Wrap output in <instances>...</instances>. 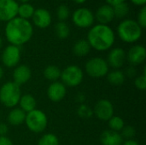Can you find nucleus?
<instances>
[{"label": "nucleus", "instance_id": "obj_1", "mask_svg": "<svg viewBox=\"0 0 146 145\" xmlns=\"http://www.w3.org/2000/svg\"><path fill=\"white\" fill-rule=\"evenodd\" d=\"M4 35L9 44L20 47L31 40L33 35V26L30 21L16 16L6 22Z\"/></svg>", "mask_w": 146, "mask_h": 145}, {"label": "nucleus", "instance_id": "obj_2", "mask_svg": "<svg viewBox=\"0 0 146 145\" xmlns=\"http://www.w3.org/2000/svg\"><path fill=\"white\" fill-rule=\"evenodd\" d=\"M87 42L92 49L106 51L112 48L115 42V32L110 25H93L87 32Z\"/></svg>", "mask_w": 146, "mask_h": 145}, {"label": "nucleus", "instance_id": "obj_3", "mask_svg": "<svg viewBox=\"0 0 146 145\" xmlns=\"http://www.w3.org/2000/svg\"><path fill=\"white\" fill-rule=\"evenodd\" d=\"M116 32L119 38L127 44L138 42L143 35V28L138 24L136 20L126 18L121 20L117 26Z\"/></svg>", "mask_w": 146, "mask_h": 145}, {"label": "nucleus", "instance_id": "obj_4", "mask_svg": "<svg viewBox=\"0 0 146 145\" xmlns=\"http://www.w3.org/2000/svg\"><path fill=\"white\" fill-rule=\"evenodd\" d=\"M21 95V86L13 81L6 82L0 88V103L6 108H15Z\"/></svg>", "mask_w": 146, "mask_h": 145}, {"label": "nucleus", "instance_id": "obj_5", "mask_svg": "<svg viewBox=\"0 0 146 145\" xmlns=\"http://www.w3.org/2000/svg\"><path fill=\"white\" fill-rule=\"evenodd\" d=\"M25 123L27 127L32 132L41 133L47 127L48 118L45 113L36 109L26 115Z\"/></svg>", "mask_w": 146, "mask_h": 145}, {"label": "nucleus", "instance_id": "obj_6", "mask_svg": "<svg viewBox=\"0 0 146 145\" xmlns=\"http://www.w3.org/2000/svg\"><path fill=\"white\" fill-rule=\"evenodd\" d=\"M60 79L65 86L76 87L82 83L84 79V72L76 65H69L61 71Z\"/></svg>", "mask_w": 146, "mask_h": 145}, {"label": "nucleus", "instance_id": "obj_7", "mask_svg": "<svg viewBox=\"0 0 146 145\" xmlns=\"http://www.w3.org/2000/svg\"><path fill=\"white\" fill-rule=\"evenodd\" d=\"M85 70L87 75L91 78L100 79L107 75L110 67L105 59L102 57H93L86 62Z\"/></svg>", "mask_w": 146, "mask_h": 145}, {"label": "nucleus", "instance_id": "obj_8", "mask_svg": "<svg viewBox=\"0 0 146 145\" xmlns=\"http://www.w3.org/2000/svg\"><path fill=\"white\" fill-rule=\"evenodd\" d=\"M73 23L79 28H91L95 22L94 13L87 7L77 8L71 15Z\"/></svg>", "mask_w": 146, "mask_h": 145}, {"label": "nucleus", "instance_id": "obj_9", "mask_svg": "<svg viewBox=\"0 0 146 145\" xmlns=\"http://www.w3.org/2000/svg\"><path fill=\"white\" fill-rule=\"evenodd\" d=\"M21 57V50L19 46L9 44L7 45L2 53L1 61L3 64L9 68H15L18 66Z\"/></svg>", "mask_w": 146, "mask_h": 145}, {"label": "nucleus", "instance_id": "obj_10", "mask_svg": "<svg viewBox=\"0 0 146 145\" xmlns=\"http://www.w3.org/2000/svg\"><path fill=\"white\" fill-rule=\"evenodd\" d=\"M93 115L100 121H108L114 116V106L112 103L108 99H101L94 106Z\"/></svg>", "mask_w": 146, "mask_h": 145}, {"label": "nucleus", "instance_id": "obj_11", "mask_svg": "<svg viewBox=\"0 0 146 145\" xmlns=\"http://www.w3.org/2000/svg\"><path fill=\"white\" fill-rule=\"evenodd\" d=\"M19 3L15 0H0V21L8 22L17 16Z\"/></svg>", "mask_w": 146, "mask_h": 145}, {"label": "nucleus", "instance_id": "obj_12", "mask_svg": "<svg viewBox=\"0 0 146 145\" xmlns=\"http://www.w3.org/2000/svg\"><path fill=\"white\" fill-rule=\"evenodd\" d=\"M32 24L38 28L45 29L49 27L52 22V16L50 12L45 8L35 9L33 15L32 17Z\"/></svg>", "mask_w": 146, "mask_h": 145}, {"label": "nucleus", "instance_id": "obj_13", "mask_svg": "<svg viewBox=\"0 0 146 145\" xmlns=\"http://www.w3.org/2000/svg\"><path fill=\"white\" fill-rule=\"evenodd\" d=\"M146 58V50L142 44L133 45L127 53V60L131 66L136 67L142 64Z\"/></svg>", "mask_w": 146, "mask_h": 145}, {"label": "nucleus", "instance_id": "obj_14", "mask_svg": "<svg viewBox=\"0 0 146 145\" xmlns=\"http://www.w3.org/2000/svg\"><path fill=\"white\" fill-rule=\"evenodd\" d=\"M127 60L126 51L120 47L113 48L110 50L107 57V63L109 67H111L115 69L121 68Z\"/></svg>", "mask_w": 146, "mask_h": 145}, {"label": "nucleus", "instance_id": "obj_15", "mask_svg": "<svg viewBox=\"0 0 146 145\" xmlns=\"http://www.w3.org/2000/svg\"><path fill=\"white\" fill-rule=\"evenodd\" d=\"M94 16L95 21H97L98 24L109 25L115 19L113 7L107 3H104L97 9Z\"/></svg>", "mask_w": 146, "mask_h": 145}, {"label": "nucleus", "instance_id": "obj_16", "mask_svg": "<svg viewBox=\"0 0 146 145\" xmlns=\"http://www.w3.org/2000/svg\"><path fill=\"white\" fill-rule=\"evenodd\" d=\"M66 94V86L59 81L52 82L47 88V97L50 101L54 103L61 102L65 97Z\"/></svg>", "mask_w": 146, "mask_h": 145}, {"label": "nucleus", "instance_id": "obj_17", "mask_svg": "<svg viewBox=\"0 0 146 145\" xmlns=\"http://www.w3.org/2000/svg\"><path fill=\"white\" fill-rule=\"evenodd\" d=\"M32 76L30 68L25 64L16 66L13 71V82L19 86L27 83Z\"/></svg>", "mask_w": 146, "mask_h": 145}, {"label": "nucleus", "instance_id": "obj_18", "mask_svg": "<svg viewBox=\"0 0 146 145\" xmlns=\"http://www.w3.org/2000/svg\"><path fill=\"white\" fill-rule=\"evenodd\" d=\"M100 142L102 145H122L124 141L120 132L109 129L101 133Z\"/></svg>", "mask_w": 146, "mask_h": 145}, {"label": "nucleus", "instance_id": "obj_19", "mask_svg": "<svg viewBox=\"0 0 146 145\" xmlns=\"http://www.w3.org/2000/svg\"><path fill=\"white\" fill-rule=\"evenodd\" d=\"M26 115L27 114L20 108H13L8 114V117H7L8 123L13 126H21L25 122Z\"/></svg>", "mask_w": 146, "mask_h": 145}, {"label": "nucleus", "instance_id": "obj_20", "mask_svg": "<svg viewBox=\"0 0 146 145\" xmlns=\"http://www.w3.org/2000/svg\"><path fill=\"white\" fill-rule=\"evenodd\" d=\"M18 104L20 105V109L23 110L26 114H27L36 109L37 101L33 95L24 94V95H21Z\"/></svg>", "mask_w": 146, "mask_h": 145}, {"label": "nucleus", "instance_id": "obj_21", "mask_svg": "<svg viewBox=\"0 0 146 145\" xmlns=\"http://www.w3.org/2000/svg\"><path fill=\"white\" fill-rule=\"evenodd\" d=\"M91 46L86 39H79L73 45V53L78 57L87 56L91 51Z\"/></svg>", "mask_w": 146, "mask_h": 145}, {"label": "nucleus", "instance_id": "obj_22", "mask_svg": "<svg viewBox=\"0 0 146 145\" xmlns=\"http://www.w3.org/2000/svg\"><path fill=\"white\" fill-rule=\"evenodd\" d=\"M107 80L108 82L115 86H119L123 85V83L125 82L126 79V75L125 73L119 70V69H115L113 70L110 73H107Z\"/></svg>", "mask_w": 146, "mask_h": 145}, {"label": "nucleus", "instance_id": "obj_23", "mask_svg": "<svg viewBox=\"0 0 146 145\" xmlns=\"http://www.w3.org/2000/svg\"><path fill=\"white\" fill-rule=\"evenodd\" d=\"M34 11H35V8L30 3H19L17 16L20 17V18L30 21L32 19Z\"/></svg>", "mask_w": 146, "mask_h": 145}, {"label": "nucleus", "instance_id": "obj_24", "mask_svg": "<svg viewBox=\"0 0 146 145\" xmlns=\"http://www.w3.org/2000/svg\"><path fill=\"white\" fill-rule=\"evenodd\" d=\"M44 77L51 82L57 81L60 79L61 76V70L57 66L55 65H49L47 66L43 72Z\"/></svg>", "mask_w": 146, "mask_h": 145}, {"label": "nucleus", "instance_id": "obj_25", "mask_svg": "<svg viewBox=\"0 0 146 145\" xmlns=\"http://www.w3.org/2000/svg\"><path fill=\"white\" fill-rule=\"evenodd\" d=\"M55 33L60 39H65L70 35V27L66 21H58L55 25Z\"/></svg>", "mask_w": 146, "mask_h": 145}, {"label": "nucleus", "instance_id": "obj_26", "mask_svg": "<svg viewBox=\"0 0 146 145\" xmlns=\"http://www.w3.org/2000/svg\"><path fill=\"white\" fill-rule=\"evenodd\" d=\"M113 9H114L115 18H117L120 20L126 19L130 12V7L127 2H124V3H121L120 4L114 6Z\"/></svg>", "mask_w": 146, "mask_h": 145}, {"label": "nucleus", "instance_id": "obj_27", "mask_svg": "<svg viewBox=\"0 0 146 145\" xmlns=\"http://www.w3.org/2000/svg\"><path fill=\"white\" fill-rule=\"evenodd\" d=\"M108 125L110 130L120 132L125 126V122L121 117L114 115L108 121Z\"/></svg>", "mask_w": 146, "mask_h": 145}, {"label": "nucleus", "instance_id": "obj_28", "mask_svg": "<svg viewBox=\"0 0 146 145\" xmlns=\"http://www.w3.org/2000/svg\"><path fill=\"white\" fill-rule=\"evenodd\" d=\"M59 21H66L70 16V9L67 4H60L56 11Z\"/></svg>", "mask_w": 146, "mask_h": 145}, {"label": "nucleus", "instance_id": "obj_29", "mask_svg": "<svg viewBox=\"0 0 146 145\" xmlns=\"http://www.w3.org/2000/svg\"><path fill=\"white\" fill-rule=\"evenodd\" d=\"M38 145H59V140L55 134L46 133L39 138Z\"/></svg>", "mask_w": 146, "mask_h": 145}, {"label": "nucleus", "instance_id": "obj_30", "mask_svg": "<svg viewBox=\"0 0 146 145\" xmlns=\"http://www.w3.org/2000/svg\"><path fill=\"white\" fill-rule=\"evenodd\" d=\"M77 115L81 119H90L93 115V110L86 103H82L77 109Z\"/></svg>", "mask_w": 146, "mask_h": 145}, {"label": "nucleus", "instance_id": "obj_31", "mask_svg": "<svg viewBox=\"0 0 146 145\" xmlns=\"http://www.w3.org/2000/svg\"><path fill=\"white\" fill-rule=\"evenodd\" d=\"M121 132V137L123 138H126V140L133 139V138H134V136L136 135V130L132 126H125Z\"/></svg>", "mask_w": 146, "mask_h": 145}, {"label": "nucleus", "instance_id": "obj_32", "mask_svg": "<svg viewBox=\"0 0 146 145\" xmlns=\"http://www.w3.org/2000/svg\"><path fill=\"white\" fill-rule=\"evenodd\" d=\"M134 85L138 90L140 91H145L146 89V73L145 71L139 76L135 78L134 80Z\"/></svg>", "mask_w": 146, "mask_h": 145}, {"label": "nucleus", "instance_id": "obj_33", "mask_svg": "<svg viewBox=\"0 0 146 145\" xmlns=\"http://www.w3.org/2000/svg\"><path fill=\"white\" fill-rule=\"evenodd\" d=\"M136 21L138 22V24L143 28L145 29L146 27V7L143 6L140 7L138 15H137V20Z\"/></svg>", "mask_w": 146, "mask_h": 145}, {"label": "nucleus", "instance_id": "obj_34", "mask_svg": "<svg viewBox=\"0 0 146 145\" xmlns=\"http://www.w3.org/2000/svg\"><path fill=\"white\" fill-rule=\"evenodd\" d=\"M125 75H127L128 78H134L137 76V70L135 68V67L133 66H130L127 68L126 70V73Z\"/></svg>", "mask_w": 146, "mask_h": 145}, {"label": "nucleus", "instance_id": "obj_35", "mask_svg": "<svg viewBox=\"0 0 146 145\" xmlns=\"http://www.w3.org/2000/svg\"><path fill=\"white\" fill-rule=\"evenodd\" d=\"M9 132V126L5 123H0V137L6 136Z\"/></svg>", "mask_w": 146, "mask_h": 145}, {"label": "nucleus", "instance_id": "obj_36", "mask_svg": "<svg viewBox=\"0 0 146 145\" xmlns=\"http://www.w3.org/2000/svg\"><path fill=\"white\" fill-rule=\"evenodd\" d=\"M0 145H14L13 142L6 136L0 137Z\"/></svg>", "mask_w": 146, "mask_h": 145}, {"label": "nucleus", "instance_id": "obj_37", "mask_svg": "<svg viewBox=\"0 0 146 145\" xmlns=\"http://www.w3.org/2000/svg\"><path fill=\"white\" fill-rule=\"evenodd\" d=\"M75 99H76V101H77L79 103L82 104V103H84V102L86 101V95H85L84 93L80 92V93H78V94L76 95Z\"/></svg>", "mask_w": 146, "mask_h": 145}, {"label": "nucleus", "instance_id": "obj_38", "mask_svg": "<svg viewBox=\"0 0 146 145\" xmlns=\"http://www.w3.org/2000/svg\"><path fill=\"white\" fill-rule=\"evenodd\" d=\"M124 2H127V0H106V3L114 7L117 4H120L121 3H124Z\"/></svg>", "mask_w": 146, "mask_h": 145}, {"label": "nucleus", "instance_id": "obj_39", "mask_svg": "<svg viewBox=\"0 0 146 145\" xmlns=\"http://www.w3.org/2000/svg\"><path fill=\"white\" fill-rule=\"evenodd\" d=\"M133 4H134L135 6H139V7H143L145 6L146 0H129Z\"/></svg>", "mask_w": 146, "mask_h": 145}, {"label": "nucleus", "instance_id": "obj_40", "mask_svg": "<svg viewBox=\"0 0 146 145\" xmlns=\"http://www.w3.org/2000/svg\"><path fill=\"white\" fill-rule=\"evenodd\" d=\"M122 145H139V144L134 139H127L122 143Z\"/></svg>", "mask_w": 146, "mask_h": 145}, {"label": "nucleus", "instance_id": "obj_41", "mask_svg": "<svg viewBox=\"0 0 146 145\" xmlns=\"http://www.w3.org/2000/svg\"><path fill=\"white\" fill-rule=\"evenodd\" d=\"M72 2H74L76 4H83L86 2H87V0H71Z\"/></svg>", "mask_w": 146, "mask_h": 145}, {"label": "nucleus", "instance_id": "obj_42", "mask_svg": "<svg viewBox=\"0 0 146 145\" xmlns=\"http://www.w3.org/2000/svg\"><path fill=\"white\" fill-rule=\"evenodd\" d=\"M3 73H4V72H3V69L2 66L0 65V79L3 78Z\"/></svg>", "mask_w": 146, "mask_h": 145}, {"label": "nucleus", "instance_id": "obj_43", "mask_svg": "<svg viewBox=\"0 0 146 145\" xmlns=\"http://www.w3.org/2000/svg\"><path fill=\"white\" fill-rule=\"evenodd\" d=\"M18 3H29V1L30 0H15Z\"/></svg>", "mask_w": 146, "mask_h": 145}, {"label": "nucleus", "instance_id": "obj_44", "mask_svg": "<svg viewBox=\"0 0 146 145\" xmlns=\"http://www.w3.org/2000/svg\"><path fill=\"white\" fill-rule=\"evenodd\" d=\"M3 40L2 37L0 36V49H2V47H3Z\"/></svg>", "mask_w": 146, "mask_h": 145}]
</instances>
